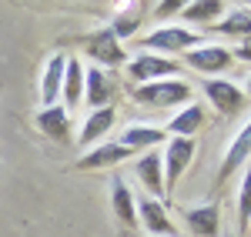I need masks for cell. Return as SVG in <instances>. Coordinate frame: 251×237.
<instances>
[{
  "label": "cell",
  "mask_w": 251,
  "mask_h": 237,
  "mask_svg": "<svg viewBox=\"0 0 251 237\" xmlns=\"http://www.w3.org/2000/svg\"><path fill=\"white\" fill-rule=\"evenodd\" d=\"M131 97L141 107L164 110V107H184L191 100V87L184 80H154V84H137Z\"/></svg>",
  "instance_id": "obj_1"
},
{
  "label": "cell",
  "mask_w": 251,
  "mask_h": 237,
  "mask_svg": "<svg viewBox=\"0 0 251 237\" xmlns=\"http://www.w3.org/2000/svg\"><path fill=\"white\" fill-rule=\"evenodd\" d=\"M144 47H148V54H188L194 50V43H201V37L188 30V27H157L154 34H148V37L141 40Z\"/></svg>",
  "instance_id": "obj_2"
},
{
  "label": "cell",
  "mask_w": 251,
  "mask_h": 237,
  "mask_svg": "<svg viewBox=\"0 0 251 237\" xmlns=\"http://www.w3.org/2000/svg\"><path fill=\"white\" fill-rule=\"evenodd\" d=\"M127 74L137 84H154V80H174L177 74V64L171 57H161V54H137L134 60H127Z\"/></svg>",
  "instance_id": "obj_3"
},
{
  "label": "cell",
  "mask_w": 251,
  "mask_h": 237,
  "mask_svg": "<svg viewBox=\"0 0 251 237\" xmlns=\"http://www.w3.org/2000/svg\"><path fill=\"white\" fill-rule=\"evenodd\" d=\"M194 137H174L168 140V151H161V160H164V187L174 191V184L181 180L184 167L194 160Z\"/></svg>",
  "instance_id": "obj_4"
},
{
  "label": "cell",
  "mask_w": 251,
  "mask_h": 237,
  "mask_svg": "<svg viewBox=\"0 0 251 237\" xmlns=\"http://www.w3.org/2000/svg\"><path fill=\"white\" fill-rule=\"evenodd\" d=\"M117 77L114 74H107L104 67H87L84 70V97H87V107H111V100L117 97Z\"/></svg>",
  "instance_id": "obj_5"
},
{
  "label": "cell",
  "mask_w": 251,
  "mask_h": 237,
  "mask_svg": "<svg viewBox=\"0 0 251 237\" xmlns=\"http://www.w3.org/2000/svg\"><path fill=\"white\" fill-rule=\"evenodd\" d=\"M188 60V67H194L198 74H204V77H214V74H221V70H228L231 67V50L228 47H221V43H204V47H194L184 54Z\"/></svg>",
  "instance_id": "obj_6"
},
{
  "label": "cell",
  "mask_w": 251,
  "mask_h": 237,
  "mask_svg": "<svg viewBox=\"0 0 251 237\" xmlns=\"http://www.w3.org/2000/svg\"><path fill=\"white\" fill-rule=\"evenodd\" d=\"M204 94H208V100L218 107V114H225V117L238 114V110L245 107V100H248L238 84H231V80H225V77H208L204 80Z\"/></svg>",
  "instance_id": "obj_7"
},
{
  "label": "cell",
  "mask_w": 251,
  "mask_h": 237,
  "mask_svg": "<svg viewBox=\"0 0 251 237\" xmlns=\"http://www.w3.org/2000/svg\"><path fill=\"white\" fill-rule=\"evenodd\" d=\"M137 220H141V227L148 231V237H174L171 217H168V207L154 197H141L137 200Z\"/></svg>",
  "instance_id": "obj_8"
},
{
  "label": "cell",
  "mask_w": 251,
  "mask_h": 237,
  "mask_svg": "<svg viewBox=\"0 0 251 237\" xmlns=\"http://www.w3.org/2000/svg\"><path fill=\"white\" fill-rule=\"evenodd\" d=\"M87 54H91L100 67H121V64H127V54H124V47H121V40L114 37L111 27L91 34V40H87Z\"/></svg>",
  "instance_id": "obj_9"
},
{
  "label": "cell",
  "mask_w": 251,
  "mask_h": 237,
  "mask_svg": "<svg viewBox=\"0 0 251 237\" xmlns=\"http://www.w3.org/2000/svg\"><path fill=\"white\" fill-rule=\"evenodd\" d=\"M64 70H67V54H54V57L47 60L44 77H40V104H44V107H57Z\"/></svg>",
  "instance_id": "obj_10"
},
{
  "label": "cell",
  "mask_w": 251,
  "mask_h": 237,
  "mask_svg": "<svg viewBox=\"0 0 251 237\" xmlns=\"http://www.w3.org/2000/svg\"><path fill=\"white\" fill-rule=\"evenodd\" d=\"M134 157V151H127V147H121V144H100V147H91L84 157L77 160L80 171H100V167H114V164H121V160Z\"/></svg>",
  "instance_id": "obj_11"
},
{
  "label": "cell",
  "mask_w": 251,
  "mask_h": 237,
  "mask_svg": "<svg viewBox=\"0 0 251 237\" xmlns=\"http://www.w3.org/2000/svg\"><path fill=\"white\" fill-rule=\"evenodd\" d=\"M134 174H137V180L154 194V200L168 191L164 187V160H161V151H151V154H144V157L134 164Z\"/></svg>",
  "instance_id": "obj_12"
},
{
  "label": "cell",
  "mask_w": 251,
  "mask_h": 237,
  "mask_svg": "<svg viewBox=\"0 0 251 237\" xmlns=\"http://www.w3.org/2000/svg\"><path fill=\"white\" fill-rule=\"evenodd\" d=\"M111 207H114V217L124 224V227H137V200L134 194L127 191V184H124V177L111 180Z\"/></svg>",
  "instance_id": "obj_13"
},
{
  "label": "cell",
  "mask_w": 251,
  "mask_h": 237,
  "mask_svg": "<svg viewBox=\"0 0 251 237\" xmlns=\"http://www.w3.org/2000/svg\"><path fill=\"white\" fill-rule=\"evenodd\" d=\"M188 227H191V234L198 237H218L221 234V211H218V204H201V207H191L188 214Z\"/></svg>",
  "instance_id": "obj_14"
},
{
  "label": "cell",
  "mask_w": 251,
  "mask_h": 237,
  "mask_svg": "<svg viewBox=\"0 0 251 237\" xmlns=\"http://www.w3.org/2000/svg\"><path fill=\"white\" fill-rule=\"evenodd\" d=\"M60 97H64V110L71 114L84 100V64L77 57H67V70H64V84H60Z\"/></svg>",
  "instance_id": "obj_15"
},
{
  "label": "cell",
  "mask_w": 251,
  "mask_h": 237,
  "mask_svg": "<svg viewBox=\"0 0 251 237\" xmlns=\"http://www.w3.org/2000/svg\"><path fill=\"white\" fill-rule=\"evenodd\" d=\"M248 157H251V120L238 130V134H234L231 147H228V154H225V164H221V180L231 177L238 167H245Z\"/></svg>",
  "instance_id": "obj_16"
},
{
  "label": "cell",
  "mask_w": 251,
  "mask_h": 237,
  "mask_svg": "<svg viewBox=\"0 0 251 237\" xmlns=\"http://www.w3.org/2000/svg\"><path fill=\"white\" fill-rule=\"evenodd\" d=\"M168 140V134L161 130V127H148V124H134V127H127L124 134H121V147H127V151H151V147H161Z\"/></svg>",
  "instance_id": "obj_17"
},
{
  "label": "cell",
  "mask_w": 251,
  "mask_h": 237,
  "mask_svg": "<svg viewBox=\"0 0 251 237\" xmlns=\"http://www.w3.org/2000/svg\"><path fill=\"white\" fill-rule=\"evenodd\" d=\"M37 127L47 134L50 140H60V144H67L71 140V114L64 110V107H44L37 114Z\"/></svg>",
  "instance_id": "obj_18"
},
{
  "label": "cell",
  "mask_w": 251,
  "mask_h": 237,
  "mask_svg": "<svg viewBox=\"0 0 251 237\" xmlns=\"http://www.w3.org/2000/svg\"><path fill=\"white\" fill-rule=\"evenodd\" d=\"M114 107H100V110H94L91 117L80 124V134H77V144L80 147H91V144H97V140L104 137L111 127H114Z\"/></svg>",
  "instance_id": "obj_19"
},
{
  "label": "cell",
  "mask_w": 251,
  "mask_h": 237,
  "mask_svg": "<svg viewBox=\"0 0 251 237\" xmlns=\"http://www.w3.org/2000/svg\"><path fill=\"white\" fill-rule=\"evenodd\" d=\"M201 124H204V110H201L198 104H184V107L171 117L168 130H171L174 137H194V130H198Z\"/></svg>",
  "instance_id": "obj_20"
},
{
  "label": "cell",
  "mask_w": 251,
  "mask_h": 237,
  "mask_svg": "<svg viewBox=\"0 0 251 237\" xmlns=\"http://www.w3.org/2000/svg\"><path fill=\"white\" fill-rule=\"evenodd\" d=\"M218 17H225L221 0H194L181 7V20H188V23H214Z\"/></svg>",
  "instance_id": "obj_21"
},
{
  "label": "cell",
  "mask_w": 251,
  "mask_h": 237,
  "mask_svg": "<svg viewBox=\"0 0 251 237\" xmlns=\"http://www.w3.org/2000/svg\"><path fill=\"white\" fill-rule=\"evenodd\" d=\"M144 3H124L121 10L114 14V23H111V30H114V37H131L137 27H141V20H144Z\"/></svg>",
  "instance_id": "obj_22"
},
{
  "label": "cell",
  "mask_w": 251,
  "mask_h": 237,
  "mask_svg": "<svg viewBox=\"0 0 251 237\" xmlns=\"http://www.w3.org/2000/svg\"><path fill=\"white\" fill-rule=\"evenodd\" d=\"M214 30H221V34H231V37H251V10H231L225 20H218L214 23Z\"/></svg>",
  "instance_id": "obj_23"
},
{
  "label": "cell",
  "mask_w": 251,
  "mask_h": 237,
  "mask_svg": "<svg viewBox=\"0 0 251 237\" xmlns=\"http://www.w3.org/2000/svg\"><path fill=\"white\" fill-rule=\"evenodd\" d=\"M238 220H241V231H248V224H251V160H248L245 177H241V191H238Z\"/></svg>",
  "instance_id": "obj_24"
},
{
  "label": "cell",
  "mask_w": 251,
  "mask_h": 237,
  "mask_svg": "<svg viewBox=\"0 0 251 237\" xmlns=\"http://www.w3.org/2000/svg\"><path fill=\"white\" fill-rule=\"evenodd\" d=\"M231 57H238V60H245V64H251V37H245L238 47H234V54Z\"/></svg>",
  "instance_id": "obj_25"
},
{
  "label": "cell",
  "mask_w": 251,
  "mask_h": 237,
  "mask_svg": "<svg viewBox=\"0 0 251 237\" xmlns=\"http://www.w3.org/2000/svg\"><path fill=\"white\" fill-rule=\"evenodd\" d=\"M181 7H184L181 0H168V3H157L154 10H157V17H164V14H181Z\"/></svg>",
  "instance_id": "obj_26"
},
{
  "label": "cell",
  "mask_w": 251,
  "mask_h": 237,
  "mask_svg": "<svg viewBox=\"0 0 251 237\" xmlns=\"http://www.w3.org/2000/svg\"><path fill=\"white\" fill-rule=\"evenodd\" d=\"M248 100H251V80H248Z\"/></svg>",
  "instance_id": "obj_27"
}]
</instances>
